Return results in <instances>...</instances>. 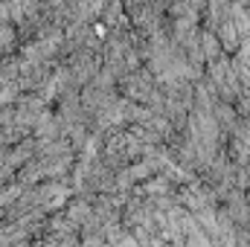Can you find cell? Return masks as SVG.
Here are the masks:
<instances>
[{
    "instance_id": "cell-1",
    "label": "cell",
    "mask_w": 250,
    "mask_h": 247,
    "mask_svg": "<svg viewBox=\"0 0 250 247\" xmlns=\"http://www.w3.org/2000/svg\"><path fill=\"white\" fill-rule=\"evenodd\" d=\"M154 90H157V76L146 64L137 67V70H131V73H125L123 79H120V96H125V99L148 102Z\"/></svg>"
}]
</instances>
